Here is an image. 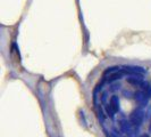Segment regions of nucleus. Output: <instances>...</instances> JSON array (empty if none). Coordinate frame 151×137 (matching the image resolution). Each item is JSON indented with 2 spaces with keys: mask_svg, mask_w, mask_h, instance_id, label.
Segmentation results:
<instances>
[{
  "mask_svg": "<svg viewBox=\"0 0 151 137\" xmlns=\"http://www.w3.org/2000/svg\"><path fill=\"white\" fill-rule=\"evenodd\" d=\"M93 104L108 137L151 136V76L143 68L107 70L94 88Z\"/></svg>",
  "mask_w": 151,
  "mask_h": 137,
  "instance_id": "1",
  "label": "nucleus"
}]
</instances>
